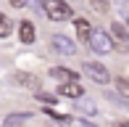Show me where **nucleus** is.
<instances>
[{
  "label": "nucleus",
  "mask_w": 129,
  "mask_h": 127,
  "mask_svg": "<svg viewBox=\"0 0 129 127\" xmlns=\"http://www.w3.org/2000/svg\"><path fill=\"white\" fill-rule=\"evenodd\" d=\"M42 11L48 13L50 21H66L69 16L74 13L66 0H42Z\"/></svg>",
  "instance_id": "1"
},
{
  "label": "nucleus",
  "mask_w": 129,
  "mask_h": 127,
  "mask_svg": "<svg viewBox=\"0 0 129 127\" xmlns=\"http://www.w3.org/2000/svg\"><path fill=\"white\" fill-rule=\"evenodd\" d=\"M87 45H90L95 53H100V56H105V53H111V50L116 48V43H113V37H111L108 32H103V29H92V34H90V40H87Z\"/></svg>",
  "instance_id": "2"
},
{
  "label": "nucleus",
  "mask_w": 129,
  "mask_h": 127,
  "mask_svg": "<svg viewBox=\"0 0 129 127\" xmlns=\"http://www.w3.org/2000/svg\"><path fill=\"white\" fill-rule=\"evenodd\" d=\"M84 74L92 79V82H98V85H108L111 82V72L105 69V64H100V61H87L84 64Z\"/></svg>",
  "instance_id": "3"
},
{
  "label": "nucleus",
  "mask_w": 129,
  "mask_h": 127,
  "mask_svg": "<svg viewBox=\"0 0 129 127\" xmlns=\"http://www.w3.org/2000/svg\"><path fill=\"white\" fill-rule=\"evenodd\" d=\"M50 45H53V50H58L61 56H74V53H77V45H74L66 34H53Z\"/></svg>",
  "instance_id": "4"
},
{
  "label": "nucleus",
  "mask_w": 129,
  "mask_h": 127,
  "mask_svg": "<svg viewBox=\"0 0 129 127\" xmlns=\"http://www.w3.org/2000/svg\"><path fill=\"white\" fill-rule=\"evenodd\" d=\"M58 95H63V98H82L84 95V88H82L77 79H66V82L58 88Z\"/></svg>",
  "instance_id": "5"
},
{
  "label": "nucleus",
  "mask_w": 129,
  "mask_h": 127,
  "mask_svg": "<svg viewBox=\"0 0 129 127\" xmlns=\"http://www.w3.org/2000/svg\"><path fill=\"white\" fill-rule=\"evenodd\" d=\"M19 40H21L24 45H32L34 40H37V29H34L32 21H26V19H24V21L19 24Z\"/></svg>",
  "instance_id": "6"
},
{
  "label": "nucleus",
  "mask_w": 129,
  "mask_h": 127,
  "mask_svg": "<svg viewBox=\"0 0 129 127\" xmlns=\"http://www.w3.org/2000/svg\"><path fill=\"white\" fill-rule=\"evenodd\" d=\"M11 82H13V85H19V88H37V85H40V79L37 77H34V74H26V72H16L13 74V77H11Z\"/></svg>",
  "instance_id": "7"
},
{
  "label": "nucleus",
  "mask_w": 129,
  "mask_h": 127,
  "mask_svg": "<svg viewBox=\"0 0 129 127\" xmlns=\"http://www.w3.org/2000/svg\"><path fill=\"white\" fill-rule=\"evenodd\" d=\"M74 27H77V34H79V40H82V43H87V40H90V34H92V27H90V21H87V19H74Z\"/></svg>",
  "instance_id": "8"
},
{
  "label": "nucleus",
  "mask_w": 129,
  "mask_h": 127,
  "mask_svg": "<svg viewBox=\"0 0 129 127\" xmlns=\"http://www.w3.org/2000/svg\"><path fill=\"white\" fill-rule=\"evenodd\" d=\"M50 77H53V79H61V82H66V79H77V72L63 69V66H53V69H50Z\"/></svg>",
  "instance_id": "9"
},
{
  "label": "nucleus",
  "mask_w": 129,
  "mask_h": 127,
  "mask_svg": "<svg viewBox=\"0 0 129 127\" xmlns=\"http://www.w3.org/2000/svg\"><path fill=\"white\" fill-rule=\"evenodd\" d=\"M111 34L121 43V48H124V43H129V32L121 27V21H111Z\"/></svg>",
  "instance_id": "10"
},
{
  "label": "nucleus",
  "mask_w": 129,
  "mask_h": 127,
  "mask_svg": "<svg viewBox=\"0 0 129 127\" xmlns=\"http://www.w3.org/2000/svg\"><path fill=\"white\" fill-rule=\"evenodd\" d=\"M29 119H32V114H8V117H5V124L8 127H13V124H24V122H29Z\"/></svg>",
  "instance_id": "11"
},
{
  "label": "nucleus",
  "mask_w": 129,
  "mask_h": 127,
  "mask_svg": "<svg viewBox=\"0 0 129 127\" xmlns=\"http://www.w3.org/2000/svg\"><path fill=\"white\" fill-rule=\"evenodd\" d=\"M11 32H13V21H11L8 16L0 13V37H8Z\"/></svg>",
  "instance_id": "12"
},
{
  "label": "nucleus",
  "mask_w": 129,
  "mask_h": 127,
  "mask_svg": "<svg viewBox=\"0 0 129 127\" xmlns=\"http://www.w3.org/2000/svg\"><path fill=\"white\" fill-rule=\"evenodd\" d=\"M90 5L98 11V13H108V11H111V3H108V0H90Z\"/></svg>",
  "instance_id": "13"
},
{
  "label": "nucleus",
  "mask_w": 129,
  "mask_h": 127,
  "mask_svg": "<svg viewBox=\"0 0 129 127\" xmlns=\"http://www.w3.org/2000/svg\"><path fill=\"white\" fill-rule=\"evenodd\" d=\"M116 90L121 93V98L129 101V79H116Z\"/></svg>",
  "instance_id": "14"
},
{
  "label": "nucleus",
  "mask_w": 129,
  "mask_h": 127,
  "mask_svg": "<svg viewBox=\"0 0 129 127\" xmlns=\"http://www.w3.org/2000/svg\"><path fill=\"white\" fill-rule=\"evenodd\" d=\"M37 98H40L42 103H48V106H55V103H58V98H55V95H48V93H37Z\"/></svg>",
  "instance_id": "15"
},
{
  "label": "nucleus",
  "mask_w": 129,
  "mask_h": 127,
  "mask_svg": "<svg viewBox=\"0 0 129 127\" xmlns=\"http://www.w3.org/2000/svg\"><path fill=\"white\" fill-rule=\"evenodd\" d=\"M79 109H82L84 114H95V111H98V106H95L92 101H82V106H79Z\"/></svg>",
  "instance_id": "16"
},
{
  "label": "nucleus",
  "mask_w": 129,
  "mask_h": 127,
  "mask_svg": "<svg viewBox=\"0 0 129 127\" xmlns=\"http://www.w3.org/2000/svg\"><path fill=\"white\" fill-rule=\"evenodd\" d=\"M105 98H108V101H113V103H121V106H124V103H126V98H119L116 93H111V90H108V93H105Z\"/></svg>",
  "instance_id": "17"
},
{
  "label": "nucleus",
  "mask_w": 129,
  "mask_h": 127,
  "mask_svg": "<svg viewBox=\"0 0 129 127\" xmlns=\"http://www.w3.org/2000/svg\"><path fill=\"white\" fill-rule=\"evenodd\" d=\"M8 3L13 5V8H24V5H26V0H8Z\"/></svg>",
  "instance_id": "18"
},
{
  "label": "nucleus",
  "mask_w": 129,
  "mask_h": 127,
  "mask_svg": "<svg viewBox=\"0 0 129 127\" xmlns=\"http://www.w3.org/2000/svg\"><path fill=\"white\" fill-rule=\"evenodd\" d=\"M126 24H129V19H126Z\"/></svg>",
  "instance_id": "19"
}]
</instances>
